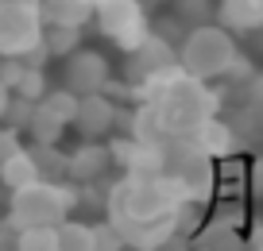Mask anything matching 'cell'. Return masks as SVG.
Instances as JSON below:
<instances>
[{
  "label": "cell",
  "instance_id": "1",
  "mask_svg": "<svg viewBox=\"0 0 263 251\" xmlns=\"http://www.w3.org/2000/svg\"><path fill=\"white\" fill-rule=\"evenodd\" d=\"M182 189L166 174H120L108 186L105 217L128 240V251H155L178 236L174 213L182 209Z\"/></svg>",
  "mask_w": 263,
  "mask_h": 251
},
{
  "label": "cell",
  "instance_id": "2",
  "mask_svg": "<svg viewBox=\"0 0 263 251\" xmlns=\"http://www.w3.org/2000/svg\"><path fill=\"white\" fill-rule=\"evenodd\" d=\"M132 101H147L155 108L166 139H194L205 120L221 116V93L209 89V81L190 78L182 66L151 78L140 89H132Z\"/></svg>",
  "mask_w": 263,
  "mask_h": 251
},
{
  "label": "cell",
  "instance_id": "3",
  "mask_svg": "<svg viewBox=\"0 0 263 251\" xmlns=\"http://www.w3.org/2000/svg\"><path fill=\"white\" fill-rule=\"evenodd\" d=\"M178 66L197 81H240V78H255L252 62L240 50V39L221 24H197L182 35L178 43Z\"/></svg>",
  "mask_w": 263,
  "mask_h": 251
},
{
  "label": "cell",
  "instance_id": "4",
  "mask_svg": "<svg viewBox=\"0 0 263 251\" xmlns=\"http://www.w3.org/2000/svg\"><path fill=\"white\" fill-rule=\"evenodd\" d=\"M82 205V189L74 182H31L24 189H12L8 205H4V220L12 224V232L24 228H58L62 220H70V213Z\"/></svg>",
  "mask_w": 263,
  "mask_h": 251
},
{
  "label": "cell",
  "instance_id": "5",
  "mask_svg": "<svg viewBox=\"0 0 263 251\" xmlns=\"http://www.w3.org/2000/svg\"><path fill=\"white\" fill-rule=\"evenodd\" d=\"M166 178H174V186L182 189L186 201L209 205V197L217 194V159L205 155L194 139H171L166 143Z\"/></svg>",
  "mask_w": 263,
  "mask_h": 251
},
{
  "label": "cell",
  "instance_id": "6",
  "mask_svg": "<svg viewBox=\"0 0 263 251\" xmlns=\"http://www.w3.org/2000/svg\"><path fill=\"white\" fill-rule=\"evenodd\" d=\"M93 24H97V31L105 35L116 50L132 54V50L151 35L147 0H97Z\"/></svg>",
  "mask_w": 263,
  "mask_h": 251
},
{
  "label": "cell",
  "instance_id": "7",
  "mask_svg": "<svg viewBox=\"0 0 263 251\" xmlns=\"http://www.w3.org/2000/svg\"><path fill=\"white\" fill-rule=\"evenodd\" d=\"M43 8L39 4H20V0H0V58H27L43 47Z\"/></svg>",
  "mask_w": 263,
  "mask_h": 251
},
{
  "label": "cell",
  "instance_id": "8",
  "mask_svg": "<svg viewBox=\"0 0 263 251\" xmlns=\"http://www.w3.org/2000/svg\"><path fill=\"white\" fill-rule=\"evenodd\" d=\"M194 251H248V232H244V201L224 197L221 209L209 213L205 224L190 236Z\"/></svg>",
  "mask_w": 263,
  "mask_h": 251
},
{
  "label": "cell",
  "instance_id": "9",
  "mask_svg": "<svg viewBox=\"0 0 263 251\" xmlns=\"http://www.w3.org/2000/svg\"><path fill=\"white\" fill-rule=\"evenodd\" d=\"M174 66H178V47L171 39H163L159 31H151L140 47L124 58V78H128L132 89H140V85H147L151 78L174 70Z\"/></svg>",
  "mask_w": 263,
  "mask_h": 251
},
{
  "label": "cell",
  "instance_id": "10",
  "mask_svg": "<svg viewBox=\"0 0 263 251\" xmlns=\"http://www.w3.org/2000/svg\"><path fill=\"white\" fill-rule=\"evenodd\" d=\"M108 81H112V66L101 50L78 47L74 54L62 58V85L78 97H89V93H105Z\"/></svg>",
  "mask_w": 263,
  "mask_h": 251
},
{
  "label": "cell",
  "instance_id": "11",
  "mask_svg": "<svg viewBox=\"0 0 263 251\" xmlns=\"http://www.w3.org/2000/svg\"><path fill=\"white\" fill-rule=\"evenodd\" d=\"M112 147L105 139H82L74 151L66 155V182H74V186H93L101 182L108 170H112Z\"/></svg>",
  "mask_w": 263,
  "mask_h": 251
},
{
  "label": "cell",
  "instance_id": "12",
  "mask_svg": "<svg viewBox=\"0 0 263 251\" xmlns=\"http://www.w3.org/2000/svg\"><path fill=\"white\" fill-rule=\"evenodd\" d=\"M108 147H112V162L120 166V174H163L166 166V147L159 143L120 136V139H108Z\"/></svg>",
  "mask_w": 263,
  "mask_h": 251
},
{
  "label": "cell",
  "instance_id": "13",
  "mask_svg": "<svg viewBox=\"0 0 263 251\" xmlns=\"http://www.w3.org/2000/svg\"><path fill=\"white\" fill-rule=\"evenodd\" d=\"M116 116H120V108L112 105L108 93H89V97H82V105H78L74 131L82 139H105L108 131L116 128Z\"/></svg>",
  "mask_w": 263,
  "mask_h": 251
},
{
  "label": "cell",
  "instance_id": "14",
  "mask_svg": "<svg viewBox=\"0 0 263 251\" xmlns=\"http://www.w3.org/2000/svg\"><path fill=\"white\" fill-rule=\"evenodd\" d=\"M217 24L229 27L236 39H248L263 27V0H217Z\"/></svg>",
  "mask_w": 263,
  "mask_h": 251
},
{
  "label": "cell",
  "instance_id": "15",
  "mask_svg": "<svg viewBox=\"0 0 263 251\" xmlns=\"http://www.w3.org/2000/svg\"><path fill=\"white\" fill-rule=\"evenodd\" d=\"M194 143L201 147L205 155H213L217 162L221 159H232V155L240 151V131L232 128L229 120H221V116H213V120H205L201 128H197Z\"/></svg>",
  "mask_w": 263,
  "mask_h": 251
},
{
  "label": "cell",
  "instance_id": "16",
  "mask_svg": "<svg viewBox=\"0 0 263 251\" xmlns=\"http://www.w3.org/2000/svg\"><path fill=\"white\" fill-rule=\"evenodd\" d=\"M31 182H43V170H39V159H35V151L31 147H20L12 159H4L0 162V186L8 189H24V186H31Z\"/></svg>",
  "mask_w": 263,
  "mask_h": 251
},
{
  "label": "cell",
  "instance_id": "17",
  "mask_svg": "<svg viewBox=\"0 0 263 251\" xmlns=\"http://www.w3.org/2000/svg\"><path fill=\"white\" fill-rule=\"evenodd\" d=\"M47 24H66V27H85L93 20L97 0H39Z\"/></svg>",
  "mask_w": 263,
  "mask_h": 251
},
{
  "label": "cell",
  "instance_id": "18",
  "mask_svg": "<svg viewBox=\"0 0 263 251\" xmlns=\"http://www.w3.org/2000/svg\"><path fill=\"white\" fill-rule=\"evenodd\" d=\"M66 128H70V124H62L58 116H50L47 108L39 105V108H35V120L27 124L24 136L31 139L35 147H58V143H62V136H66Z\"/></svg>",
  "mask_w": 263,
  "mask_h": 251
},
{
  "label": "cell",
  "instance_id": "19",
  "mask_svg": "<svg viewBox=\"0 0 263 251\" xmlns=\"http://www.w3.org/2000/svg\"><path fill=\"white\" fill-rule=\"evenodd\" d=\"M43 47L50 58H66L82 47V27H66V24H47L43 27Z\"/></svg>",
  "mask_w": 263,
  "mask_h": 251
},
{
  "label": "cell",
  "instance_id": "20",
  "mask_svg": "<svg viewBox=\"0 0 263 251\" xmlns=\"http://www.w3.org/2000/svg\"><path fill=\"white\" fill-rule=\"evenodd\" d=\"M58 251H93V224L89 220H62L58 224Z\"/></svg>",
  "mask_w": 263,
  "mask_h": 251
},
{
  "label": "cell",
  "instance_id": "21",
  "mask_svg": "<svg viewBox=\"0 0 263 251\" xmlns=\"http://www.w3.org/2000/svg\"><path fill=\"white\" fill-rule=\"evenodd\" d=\"M171 8H174V16H178L186 27L213 24L217 20V0H171Z\"/></svg>",
  "mask_w": 263,
  "mask_h": 251
},
{
  "label": "cell",
  "instance_id": "22",
  "mask_svg": "<svg viewBox=\"0 0 263 251\" xmlns=\"http://www.w3.org/2000/svg\"><path fill=\"white\" fill-rule=\"evenodd\" d=\"M43 108H47L50 116H58V120L62 124H70V128H74V116H78V105H82V97H78V93H70L62 85V89H50L47 97L39 101Z\"/></svg>",
  "mask_w": 263,
  "mask_h": 251
},
{
  "label": "cell",
  "instance_id": "23",
  "mask_svg": "<svg viewBox=\"0 0 263 251\" xmlns=\"http://www.w3.org/2000/svg\"><path fill=\"white\" fill-rule=\"evenodd\" d=\"M31 151H35V159H39L43 178L47 182H66V155L70 151H62V147H35V143H31Z\"/></svg>",
  "mask_w": 263,
  "mask_h": 251
},
{
  "label": "cell",
  "instance_id": "24",
  "mask_svg": "<svg viewBox=\"0 0 263 251\" xmlns=\"http://www.w3.org/2000/svg\"><path fill=\"white\" fill-rule=\"evenodd\" d=\"M16 251H58V228H24V232H16Z\"/></svg>",
  "mask_w": 263,
  "mask_h": 251
},
{
  "label": "cell",
  "instance_id": "25",
  "mask_svg": "<svg viewBox=\"0 0 263 251\" xmlns=\"http://www.w3.org/2000/svg\"><path fill=\"white\" fill-rule=\"evenodd\" d=\"M93 251H128V240L124 232L112 224V220H93Z\"/></svg>",
  "mask_w": 263,
  "mask_h": 251
},
{
  "label": "cell",
  "instance_id": "26",
  "mask_svg": "<svg viewBox=\"0 0 263 251\" xmlns=\"http://www.w3.org/2000/svg\"><path fill=\"white\" fill-rule=\"evenodd\" d=\"M12 93H20V97H27V101H35V105H39V101L50 93V85H47V70H43V66H27L24 78H20V85H16Z\"/></svg>",
  "mask_w": 263,
  "mask_h": 251
},
{
  "label": "cell",
  "instance_id": "27",
  "mask_svg": "<svg viewBox=\"0 0 263 251\" xmlns=\"http://www.w3.org/2000/svg\"><path fill=\"white\" fill-rule=\"evenodd\" d=\"M35 108H39L35 101L12 93V105H8V112H4V124H8V128H16V131H27V124L35 120Z\"/></svg>",
  "mask_w": 263,
  "mask_h": 251
},
{
  "label": "cell",
  "instance_id": "28",
  "mask_svg": "<svg viewBox=\"0 0 263 251\" xmlns=\"http://www.w3.org/2000/svg\"><path fill=\"white\" fill-rule=\"evenodd\" d=\"M24 70H27V62H24V58H0V81H4L8 89H16V85H20Z\"/></svg>",
  "mask_w": 263,
  "mask_h": 251
},
{
  "label": "cell",
  "instance_id": "29",
  "mask_svg": "<svg viewBox=\"0 0 263 251\" xmlns=\"http://www.w3.org/2000/svg\"><path fill=\"white\" fill-rule=\"evenodd\" d=\"M20 136H24V131H16V128H8V124H0V162L4 159H12V155L20 151Z\"/></svg>",
  "mask_w": 263,
  "mask_h": 251
},
{
  "label": "cell",
  "instance_id": "30",
  "mask_svg": "<svg viewBox=\"0 0 263 251\" xmlns=\"http://www.w3.org/2000/svg\"><path fill=\"white\" fill-rule=\"evenodd\" d=\"M248 251H263V224H255L248 232Z\"/></svg>",
  "mask_w": 263,
  "mask_h": 251
},
{
  "label": "cell",
  "instance_id": "31",
  "mask_svg": "<svg viewBox=\"0 0 263 251\" xmlns=\"http://www.w3.org/2000/svg\"><path fill=\"white\" fill-rule=\"evenodd\" d=\"M155 251H194V243H190V240H182V236H174L171 243H163V247H155Z\"/></svg>",
  "mask_w": 263,
  "mask_h": 251
},
{
  "label": "cell",
  "instance_id": "32",
  "mask_svg": "<svg viewBox=\"0 0 263 251\" xmlns=\"http://www.w3.org/2000/svg\"><path fill=\"white\" fill-rule=\"evenodd\" d=\"M8 105H12V89L0 81V124H4V112H8Z\"/></svg>",
  "mask_w": 263,
  "mask_h": 251
},
{
  "label": "cell",
  "instance_id": "33",
  "mask_svg": "<svg viewBox=\"0 0 263 251\" xmlns=\"http://www.w3.org/2000/svg\"><path fill=\"white\" fill-rule=\"evenodd\" d=\"M248 43H252V50H259V54H263V27H259V31H252V35H248Z\"/></svg>",
  "mask_w": 263,
  "mask_h": 251
},
{
  "label": "cell",
  "instance_id": "34",
  "mask_svg": "<svg viewBox=\"0 0 263 251\" xmlns=\"http://www.w3.org/2000/svg\"><path fill=\"white\" fill-rule=\"evenodd\" d=\"M147 4H171V0H147Z\"/></svg>",
  "mask_w": 263,
  "mask_h": 251
},
{
  "label": "cell",
  "instance_id": "35",
  "mask_svg": "<svg viewBox=\"0 0 263 251\" xmlns=\"http://www.w3.org/2000/svg\"><path fill=\"white\" fill-rule=\"evenodd\" d=\"M20 4H39V0H20Z\"/></svg>",
  "mask_w": 263,
  "mask_h": 251
}]
</instances>
